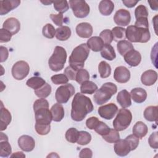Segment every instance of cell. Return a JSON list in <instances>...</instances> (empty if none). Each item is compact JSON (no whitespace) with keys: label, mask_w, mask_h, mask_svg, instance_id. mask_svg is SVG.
Wrapping results in <instances>:
<instances>
[{"label":"cell","mask_w":158,"mask_h":158,"mask_svg":"<svg viewBox=\"0 0 158 158\" xmlns=\"http://www.w3.org/2000/svg\"><path fill=\"white\" fill-rule=\"evenodd\" d=\"M130 96L134 102L142 103L147 98V92L142 88H135L131 90Z\"/></svg>","instance_id":"cb8c5ba5"},{"label":"cell","mask_w":158,"mask_h":158,"mask_svg":"<svg viewBox=\"0 0 158 158\" xmlns=\"http://www.w3.org/2000/svg\"><path fill=\"white\" fill-rule=\"evenodd\" d=\"M98 72L102 78H107L111 73L110 65L106 61H101L98 65Z\"/></svg>","instance_id":"e575fe53"},{"label":"cell","mask_w":158,"mask_h":158,"mask_svg":"<svg viewBox=\"0 0 158 158\" xmlns=\"http://www.w3.org/2000/svg\"><path fill=\"white\" fill-rule=\"evenodd\" d=\"M71 30L67 26H62L56 30V37L59 41H66L71 36Z\"/></svg>","instance_id":"f546056e"},{"label":"cell","mask_w":158,"mask_h":158,"mask_svg":"<svg viewBox=\"0 0 158 158\" xmlns=\"http://www.w3.org/2000/svg\"><path fill=\"white\" fill-rule=\"evenodd\" d=\"M75 88L70 83L58 87L55 93V98L59 104L67 103L69 99L75 94Z\"/></svg>","instance_id":"ba28073f"},{"label":"cell","mask_w":158,"mask_h":158,"mask_svg":"<svg viewBox=\"0 0 158 158\" xmlns=\"http://www.w3.org/2000/svg\"><path fill=\"white\" fill-rule=\"evenodd\" d=\"M42 33L44 37L52 39L56 36V29L52 24L47 23L43 27Z\"/></svg>","instance_id":"60d3db41"},{"label":"cell","mask_w":158,"mask_h":158,"mask_svg":"<svg viewBox=\"0 0 158 158\" xmlns=\"http://www.w3.org/2000/svg\"><path fill=\"white\" fill-rule=\"evenodd\" d=\"M69 4L74 15L77 18H85L89 13V6L85 1L70 0Z\"/></svg>","instance_id":"9c48e42d"},{"label":"cell","mask_w":158,"mask_h":158,"mask_svg":"<svg viewBox=\"0 0 158 158\" xmlns=\"http://www.w3.org/2000/svg\"><path fill=\"white\" fill-rule=\"evenodd\" d=\"M12 75L17 80L24 79L29 73L30 66L24 60H20L15 62L12 67Z\"/></svg>","instance_id":"30bf717a"},{"label":"cell","mask_w":158,"mask_h":158,"mask_svg":"<svg viewBox=\"0 0 158 158\" xmlns=\"http://www.w3.org/2000/svg\"><path fill=\"white\" fill-rule=\"evenodd\" d=\"M12 35L7 30L1 28L0 30V42L7 43L9 42L12 38Z\"/></svg>","instance_id":"681fc988"},{"label":"cell","mask_w":158,"mask_h":158,"mask_svg":"<svg viewBox=\"0 0 158 158\" xmlns=\"http://www.w3.org/2000/svg\"><path fill=\"white\" fill-rule=\"evenodd\" d=\"M35 114V130L38 135H46L51 130V122L52 116L49 109V102L44 98L36 100L33 104Z\"/></svg>","instance_id":"6da1fadb"},{"label":"cell","mask_w":158,"mask_h":158,"mask_svg":"<svg viewBox=\"0 0 158 158\" xmlns=\"http://www.w3.org/2000/svg\"><path fill=\"white\" fill-rule=\"evenodd\" d=\"M12 120L10 112L3 106L2 102L1 104V131L6 130Z\"/></svg>","instance_id":"603a6c76"},{"label":"cell","mask_w":158,"mask_h":158,"mask_svg":"<svg viewBox=\"0 0 158 158\" xmlns=\"http://www.w3.org/2000/svg\"><path fill=\"white\" fill-rule=\"evenodd\" d=\"M98 89V86L91 81H85L81 84L80 91L83 94H92Z\"/></svg>","instance_id":"1f68e13d"},{"label":"cell","mask_w":158,"mask_h":158,"mask_svg":"<svg viewBox=\"0 0 158 158\" xmlns=\"http://www.w3.org/2000/svg\"><path fill=\"white\" fill-rule=\"evenodd\" d=\"M114 78L118 83H125L130 78V72L124 66H118L114 70Z\"/></svg>","instance_id":"4fadbf2b"},{"label":"cell","mask_w":158,"mask_h":158,"mask_svg":"<svg viewBox=\"0 0 158 158\" xmlns=\"http://www.w3.org/2000/svg\"><path fill=\"white\" fill-rule=\"evenodd\" d=\"M0 53H1V58L0 62H3L6 61L9 56V52L7 48L1 46L0 47Z\"/></svg>","instance_id":"9f6ffc18"},{"label":"cell","mask_w":158,"mask_h":158,"mask_svg":"<svg viewBox=\"0 0 158 158\" xmlns=\"http://www.w3.org/2000/svg\"><path fill=\"white\" fill-rule=\"evenodd\" d=\"M99 10L100 13L105 16L112 14L114 9V4L110 0H102L99 4Z\"/></svg>","instance_id":"484cf974"},{"label":"cell","mask_w":158,"mask_h":158,"mask_svg":"<svg viewBox=\"0 0 158 158\" xmlns=\"http://www.w3.org/2000/svg\"><path fill=\"white\" fill-rule=\"evenodd\" d=\"M2 28L9 31L12 35L17 33L20 29V23L15 17L7 19L2 25Z\"/></svg>","instance_id":"2e32d148"},{"label":"cell","mask_w":158,"mask_h":158,"mask_svg":"<svg viewBox=\"0 0 158 158\" xmlns=\"http://www.w3.org/2000/svg\"><path fill=\"white\" fill-rule=\"evenodd\" d=\"M50 18L52 20V22L57 26H60L62 27V24H63V14L59 13L57 14H51L50 15Z\"/></svg>","instance_id":"816d5d0a"},{"label":"cell","mask_w":158,"mask_h":158,"mask_svg":"<svg viewBox=\"0 0 158 158\" xmlns=\"http://www.w3.org/2000/svg\"><path fill=\"white\" fill-rule=\"evenodd\" d=\"M114 151L117 155L123 157L128 155L131 151V147L126 139H119L114 144Z\"/></svg>","instance_id":"9a60e30c"},{"label":"cell","mask_w":158,"mask_h":158,"mask_svg":"<svg viewBox=\"0 0 158 158\" xmlns=\"http://www.w3.org/2000/svg\"><path fill=\"white\" fill-rule=\"evenodd\" d=\"M86 44L89 49L94 52H98L102 50L104 43L99 36H93L88 40Z\"/></svg>","instance_id":"d4e9b609"},{"label":"cell","mask_w":158,"mask_h":158,"mask_svg":"<svg viewBox=\"0 0 158 158\" xmlns=\"http://www.w3.org/2000/svg\"><path fill=\"white\" fill-rule=\"evenodd\" d=\"M154 1H148V3L150 4V7L152 9V10H157V4H154Z\"/></svg>","instance_id":"94428289"},{"label":"cell","mask_w":158,"mask_h":158,"mask_svg":"<svg viewBox=\"0 0 158 158\" xmlns=\"http://www.w3.org/2000/svg\"><path fill=\"white\" fill-rule=\"evenodd\" d=\"M93 27L88 22H82L76 27V33L81 38H88L93 34Z\"/></svg>","instance_id":"d6986e66"},{"label":"cell","mask_w":158,"mask_h":158,"mask_svg":"<svg viewBox=\"0 0 158 158\" xmlns=\"http://www.w3.org/2000/svg\"><path fill=\"white\" fill-rule=\"evenodd\" d=\"M101 56L108 60H113L116 57V54L114 48L110 44H104L101 51Z\"/></svg>","instance_id":"d6a6232c"},{"label":"cell","mask_w":158,"mask_h":158,"mask_svg":"<svg viewBox=\"0 0 158 158\" xmlns=\"http://www.w3.org/2000/svg\"><path fill=\"white\" fill-rule=\"evenodd\" d=\"M126 38L130 42L147 43L151 38L148 28H139L135 25H130L125 29Z\"/></svg>","instance_id":"277c9868"},{"label":"cell","mask_w":158,"mask_h":158,"mask_svg":"<svg viewBox=\"0 0 158 158\" xmlns=\"http://www.w3.org/2000/svg\"><path fill=\"white\" fill-rule=\"evenodd\" d=\"M99 37L102 39L105 44H110L113 41L112 31L108 29L102 31L99 34Z\"/></svg>","instance_id":"bcb514c9"},{"label":"cell","mask_w":158,"mask_h":158,"mask_svg":"<svg viewBox=\"0 0 158 158\" xmlns=\"http://www.w3.org/2000/svg\"><path fill=\"white\" fill-rule=\"evenodd\" d=\"M117 48L119 54L122 56H124L128 52L130 51L131 50L134 49V47L131 43L127 40H121L118 41Z\"/></svg>","instance_id":"4dcf8cb0"},{"label":"cell","mask_w":158,"mask_h":158,"mask_svg":"<svg viewBox=\"0 0 158 158\" xmlns=\"http://www.w3.org/2000/svg\"><path fill=\"white\" fill-rule=\"evenodd\" d=\"M133 134L136 136L138 138L142 139L144 137L148 131L147 125L141 121L137 122L133 127Z\"/></svg>","instance_id":"83f0119b"},{"label":"cell","mask_w":158,"mask_h":158,"mask_svg":"<svg viewBox=\"0 0 158 158\" xmlns=\"http://www.w3.org/2000/svg\"><path fill=\"white\" fill-rule=\"evenodd\" d=\"M135 26L139 27V28H148L149 29V22L148 18L143 17L136 19Z\"/></svg>","instance_id":"db71d44e"},{"label":"cell","mask_w":158,"mask_h":158,"mask_svg":"<svg viewBox=\"0 0 158 158\" xmlns=\"http://www.w3.org/2000/svg\"><path fill=\"white\" fill-rule=\"evenodd\" d=\"M89 79V72L86 69H80L77 71L75 80L79 83L81 84L83 82L87 81Z\"/></svg>","instance_id":"7bdbcfd3"},{"label":"cell","mask_w":158,"mask_h":158,"mask_svg":"<svg viewBox=\"0 0 158 158\" xmlns=\"http://www.w3.org/2000/svg\"><path fill=\"white\" fill-rule=\"evenodd\" d=\"M77 72V70H75L74 69L71 67L70 65L67 67L64 70V74L67 76L69 80H75Z\"/></svg>","instance_id":"f5cc1de1"},{"label":"cell","mask_w":158,"mask_h":158,"mask_svg":"<svg viewBox=\"0 0 158 158\" xmlns=\"http://www.w3.org/2000/svg\"><path fill=\"white\" fill-rule=\"evenodd\" d=\"M118 111V107L114 103H109L102 106L98 108L99 115L106 120H110L114 118Z\"/></svg>","instance_id":"8fae6325"},{"label":"cell","mask_w":158,"mask_h":158,"mask_svg":"<svg viewBox=\"0 0 158 158\" xmlns=\"http://www.w3.org/2000/svg\"><path fill=\"white\" fill-rule=\"evenodd\" d=\"M112 33L113 36V40L115 41H119L124 40L126 38L125 29L120 27H115L112 29Z\"/></svg>","instance_id":"d590c367"},{"label":"cell","mask_w":158,"mask_h":158,"mask_svg":"<svg viewBox=\"0 0 158 158\" xmlns=\"http://www.w3.org/2000/svg\"><path fill=\"white\" fill-rule=\"evenodd\" d=\"M79 131L75 128H70L65 133V138L67 141L75 143L77 141Z\"/></svg>","instance_id":"ab89813d"},{"label":"cell","mask_w":158,"mask_h":158,"mask_svg":"<svg viewBox=\"0 0 158 158\" xmlns=\"http://www.w3.org/2000/svg\"><path fill=\"white\" fill-rule=\"evenodd\" d=\"M67 56V52L63 47L56 46L52 56L48 60L49 67L51 70L59 72L63 69L66 62Z\"/></svg>","instance_id":"8992f818"},{"label":"cell","mask_w":158,"mask_h":158,"mask_svg":"<svg viewBox=\"0 0 158 158\" xmlns=\"http://www.w3.org/2000/svg\"><path fill=\"white\" fill-rule=\"evenodd\" d=\"M131 120L132 114L130 110L125 108L120 109L113 121V127L118 131H123L129 127Z\"/></svg>","instance_id":"52a82bcc"},{"label":"cell","mask_w":158,"mask_h":158,"mask_svg":"<svg viewBox=\"0 0 158 158\" xmlns=\"http://www.w3.org/2000/svg\"><path fill=\"white\" fill-rule=\"evenodd\" d=\"M99 121V119L96 117H91L86 120V125L89 129L94 130Z\"/></svg>","instance_id":"11a10c76"},{"label":"cell","mask_w":158,"mask_h":158,"mask_svg":"<svg viewBox=\"0 0 158 158\" xmlns=\"http://www.w3.org/2000/svg\"><path fill=\"white\" fill-rule=\"evenodd\" d=\"M139 1H134V0H123L122 2L123 4L128 7V8H131L135 6V5Z\"/></svg>","instance_id":"680465c9"},{"label":"cell","mask_w":158,"mask_h":158,"mask_svg":"<svg viewBox=\"0 0 158 158\" xmlns=\"http://www.w3.org/2000/svg\"><path fill=\"white\" fill-rule=\"evenodd\" d=\"M11 157H25V155L22 152H16L13 153L11 156Z\"/></svg>","instance_id":"91938a15"},{"label":"cell","mask_w":158,"mask_h":158,"mask_svg":"<svg viewBox=\"0 0 158 158\" xmlns=\"http://www.w3.org/2000/svg\"><path fill=\"white\" fill-rule=\"evenodd\" d=\"M123 57L125 61L131 67L138 66L141 61V54L135 49L128 52Z\"/></svg>","instance_id":"e0dca14e"},{"label":"cell","mask_w":158,"mask_h":158,"mask_svg":"<svg viewBox=\"0 0 158 158\" xmlns=\"http://www.w3.org/2000/svg\"><path fill=\"white\" fill-rule=\"evenodd\" d=\"M89 54V49L86 43H82L77 46L69 57L70 66L77 71L83 69Z\"/></svg>","instance_id":"3957f363"},{"label":"cell","mask_w":158,"mask_h":158,"mask_svg":"<svg viewBox=\"0 0 158 158\" xmlns=\"http://www.w3.org/2000/svg\"><path fill=\"white\" fill-rule=\"evenodd\" d=\"M20 4L19 0L0 1V15H3L17 8Z\"/></svg>","instance_id":"ac0fdd59"},{"label":"cell","mask_w":158,"mask_h":158,"mask_svg":"<svg viewBox=\"0 0 158 158\" xmlns=\"http://www.w3.org/2000/svg\"><path fill=\"white\" fill-rule=\"evenodd\" d=\"M157 131H155L152 133L149 139H148V143L149 146L153 148V149H157L158 148V142H157V139H158V136H157Z\"/></svg>","instance_id":"f907efd6"},{"label":"cell","mask_w":158,"mask_h":158,"mask_svg":"<svg viewBox=\"0 0 158 158\" xmlns=\"http://www.w3.org/2000/svg\"><path fill=\"white\" fill-rule=\"evenodd\" d=\"M114 20L118 26H127L131 21L130 12L128 10L120 9L115 12Z\"/></svg>","instance_id":"7c38bea8"},{"label":"cell","mask_w":158,"mask_h":158,"mask_svg":"<svg viewBox=\"0 0 158 158\" xmlns=\"http://www.w3.org/2000/svg\"><path fill=\"white\" fill-rule=\"evenodd\" d=\"M125 139L127 140L131 147V151L136 149L139 144V138L135 135L132 134L127 136Z\"/></svg>","instance_id":"c3c4849f"},{"label":"cell","mask_w":158,"mask_h":158,"mask_svg":"<svg viewBox=\"0 0 158 158\" xmlns=\"http://www.w3.org/2000/svg\"><path fill=\"white\" fill-rule=\"evenodd\" d=\"M41 2H42L44 5H49V4H51V3H52L53 2H51V1H41Z\"/></svg>","instance_id":"6125c7cd"},{"label":"cell","mask_w":158,"mask_h":158,"mask_svg":"<svg viewBox=\"0 0 158 158\" xmlns=\"http://www.w3.org/2000/svg\"><path fill=\"white\" fill-rule=\"evenodd\" d=\"M51 93V86L49 84L46 83L42 87L35 90V94L40 98H46L49 96Z\"/></svg>","instance_id":"8d00e7d4"},{"label":"cell","mask_w":158,"mask_h":158,"mask_svg":"<svg viewBox=\"0 0 158 158\" xmlns=\"http://www.w3.org/2000/svg\"><path fill=\"white\" fill-rule=\"evenodd\" d=\"M51 112L52 116V120L54 122H60L64 117V109L63 106L58 102L54 104L51 107Z\"/></svg>","instance_id":"4316f807"},{"label":"cell","mask_w":158,"mask_h":158,"mask_svg":"<svg viewBox=\"0 0 158 158\" xmlns=\"http://www.w3.org/2000/svg\"><path fill=\"white\" fill-rule=\"evenodd\" d=\"M110 128H109V126L106 125L105 123H104L102 121H99L94 130L98 135L103 136L108 133L109 131H110Z\"/></svg>","instance_id":"ee69618b"},{"label":"cell","mask_w":158,"mask_h":158,"mask_svg":"<svg viewBox=\"0 0 158 158\" xmlns=\"http://www.w3.org/2000/svg\"><path fill=\"white\" fill-rule=\"evenodd\" d=\"M117 91V86L111 82L103 84L101 87L96 90L93 96L94 101L98 105L107 102Z\"/></svg>","instance_id":"5b68a950"},{"label":"cell","mask_w":158,"mask_h":158,"mask_svg":"<svg viewBox=\"0 0 158 158\" xmlns=\"http://www.w3.org/2000/svg\"><path fill=\"white\" fill-rule=\"evenodd\" d=\"M117 101L123 108H127L131 105L130 93L126 89L118 92L117 96Z\"/></svg>","instance_id":"7402d4cb"},{"label":"cell","mask_w":158,"mask_h":158,"mask_svg":"<svg viewBox=\"0 0 158 158\" xmlns=\"http://www.w3.org/2000/svg\"><path fill=\"white\" fill-rule=\"evenodd\" d=\"M45 83H46V81L43 78L40 77H31L26 82V85L28 87L34 89V90L40 88Z\"/></svg>","instance_id":"836d02e7"},{"label":"cell","mask_w":158,"mask_h":158,"mask_svg":"<svg viewBox=\"0 0 158 158\" xmlns=\"http://www.w3.org/2000/svg\"><path fill=\"white\" fill-rule=\"evenodd\" d=\"M93 109L91 99L84 94L77 93L72 102L71 118L76 122L82 121L88 114L93 110Z\"/></svg>","instance_id":"7a4b0ae2"},{"label":"cell","mask_w":158,"mask_h":158,"mask_svg":"<svg viewBox=\"0 0 158 158\" xmlns=\"http://www.w3.org/2000/svg\"><path fill=\"white\" fill-rule=\"evenodd\" d=\"M157 80V73L153 70H148L144 72L141 77V81L145 86L154 85Z\"/></svg>","instance_id":"44dd1931"},{"label":"cell","mask_w":158,"mask_h":158,"mask_svg":"<svg viewBox=\"0 0 158 158\" xmlns=\"http://www.w3.org/2000/svg\"><path fill=\"white\" fill-rule=\"evenodd\" d=\"M102 138L109 143H114L120 139V135L117 130L115 129L110 128L108 133L102 136Z\"/></svg>","instance_id":"74e56055"},{"label":"cell","mask_w":158,"mask_h":158,"mask_svg":"<svg viewBox=\"0 0 158 158\" xmlns=\"http://www.w3.org/2000/svg\"><path fill=\"white\" fill-rule=\"evenodd\" d=\"M51 81L53 83L56 85H60V84H67L69 81V78L65 74L60 73L52 75L51 77Z\"/></svg>","instance_id":"f6af8a7d"},{"label":"cell","mask_w":158,"mask_h":158,"mask_svg":"<svg viewBox=\"0 0 158 158\" xmlns=\"http://www.w3.org/2000/svg\"><path fill=\"white\" fill-rule=\"evenodd\" d=\"M52 3L55 10L60 14L67 12L69 8V4L67 1H56Z\"/></svg>","instance_id":"b9f144b4"},{"label":"cell","mask_w":158,"mask_h":158,"mask_svg":"<svg viewBox=\"0 0 158 158\" xmlns=\"http://www.w3.org/2000/svg\"><path fill=\"white\" fill-rule=\"evenodd\" d=\"M12 153V148L8 141V137L3 133H1L0 136V156L7 157Z\"/></svg>","instance_id":"ffe728a7"},{"label":"cell","mask_w":158,"mask_h":158,"mask_svg":"<svg viewBox=\"0 0 158 158\" xmlns=\"http://www.w3.org/2000/svg\"><path fill=\"white\" fill-rule=\"evenodd\" d=\"M18 145L25 152H30L35 146L34 139L29 135H22L18 139Z\"/></svg>","instance_id":"5bb4252c"},{"label":"cell","mask_w":158,"mask_h":158,"mask_svg":"<svg viewBox=\"0 0 158 158\" xmlns=\"http://www.w3.org/2000/svg\"><path fill=\"white\" fill-rule=\"evenodd\" d=\"M135 15L136 19L148 17V11L147 7L144 5H139L135 10Z\"/></svg>","instance_id":"7dc6e473"},{"label":"cell","mask_w":158,"mask_h":158,"mask_svg":"<svg viewBox=\"0 0 158 158\" xmlns=\"http://www.w3.org/2000/svg\"><path fill=\"white\" fill-rule=\"evenodd\" d=\"M158 107L157 106H150L147 107L144 111V117L149 122H156L158 117Z\"/></svg>","instance_id":"f1b7e54d"},{"label":"cell","mask_w":158,"mask_h":158,"mask_svg":"<svg viewBox=\"0 0 158 158\" xmlns=\"http://www.w3.org/2000/svg\"><path fill=\"white\" fill-rule=\"evenodd\" d=\"M91 140V135L86 131H79L77 143L80 145H86L90 143Z\"/></svg>","instance_id":"f35d334b"},{"label":"cell","mask_w":158,"mask_h":158,"mask_svg":"<svg viewBox=\"0 0 158 158\" xmlns=\"http://www.w3.org/2000/svg\"><path fill=\"white\" fill-rule=\"evenodd\" d=\"M92 156H93V152L90 149L88 148L81 149L79 154V157L80 158H84V157L91 158L92 157Z\"/></svg>","instance_id":"6f0895ef"}]
</instances>
